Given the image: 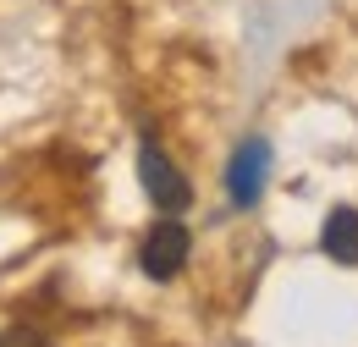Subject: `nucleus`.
Returning <instances> with one entry per match:
<instances>
[{"instance_id": "nucleus-4", "label": "nucleus", "mask_w": 358, "mask_h": 347, "mask_svg": "<svg viewBox=\"0 0 358 347\" xmlns=\"http://www.w3.org/2000/svg\"><path fill=\"white\" fill-rule=\"evenodd\" d=\"M320 248H325L336 264H358V210H353V204H336V210L325 215Z\"/></svg>"}, {"instance_id": "nucleus-3", "label": "nucleus", "mask_w": 358, "mask_h": 347, "mask_svg": "<svg viewBox=\"0 0 358 347\" xmlns=\"http://www.w3.org/2000/svg\"><path fill=\"white\" fill-rule=\"evenodd\" d=\"M187 254H193V232H187L182 220H155L149 237H143L138 264H143L149 281H177L182 264H187Z\"/></svg>"}, {"instance_id": "nucleus-2", "label": "nucleus", "mask_w": 358, "mask_h": 347, "mask_svg": "<svg viewBox=\"0 0 358 347\" xmlns=\"http://www.w3.org/2000/svg\"><path fill=\"white\" fill-rule=\"evenodd\" d=\"M265 182H270V143L265 138H243L231 149V160H226V199L237 210H254Z\"/></svg>"}, {"instance_id": "nucleus-1", "label": "nucleus", "mask_w": 358, "mask_h": 347, "mask_svg": "<svg viewBox=\"0 0 358 347\" xmlns=\"http://www.w3.org/2000/svg\"><path fill=\"white\" fill-rule=\"evenodd\" d=\"M138 182H143V193H149V204L155 210H166V215H177L193 204V187H187V176L171 166V155L155 143V132H143V143H138Z\"/></svg>"}, {"instance_id": "nucleus-5", "label": "nucleus", "mask_w": 358, "mask_h": 347, "mask_svg": "<svg viewBox=\"0 0 358 347\" xmlns=\"http://www.w3.org/2000/svg\"><path fill=\"white\" fill-rule=\"evenodd\" d=\"M0 347H50L34 325H11V331H0Z\"/></svg>"}]
</instances>
